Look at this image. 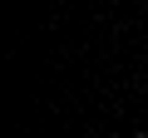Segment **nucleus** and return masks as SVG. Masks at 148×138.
Returning <instances> with one entry per match:
<instances>
[{"label":"nucleus","instance_id":"1","mask_svg":"<svg viewBox=\"0 0 148 138\" xmlns=\"http://www.w3.org/2000/svg\"><path fill=\"white\" fill-rule=\"evenodd\" d=\"M133 138H148V133H133Z\"/></svg>","mask_w":148,"mask_h":138}]
</instances>
